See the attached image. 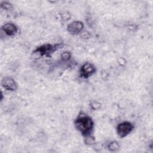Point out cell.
<instances>
[{"label": "cell", "mask_w": 153, "mask_h": 153, "mask_svg": "<svg viewBox=\"0 0 153 153\" xmlns=\"http://www.w3.org/2000/svg\"><path fill=\"white\" fill-rule=\"evenodd\" d=\"M61 57H62V59L63 60H67L68 59H70L71 57V54L70 53L68 52V51H65V52H63L62 55H61Z\"/></svg>", "instance_id": "cell-9"}, {"label": "cell", "mask_w": 153, "mask_h": 153, "mask_svg": "<svg viewBox=\"0 0 153 153\" xmlns=\"http://www.w3.org/2000/svg\"><path fill=\"white\" fill-rule=\"evenodd\" d=\"M84 27L82 22L79 21H74L71 23L68 26V30L72 34H76L79 33Z\"/></svg>", "instance_id": "cell-6"}, {"label": "cell", "mask_w": 153, "mask_h": 153, "mask_svg": "<svg viewBox=\"0 0 153 153\" xmlns=\"http://www.w3.org/2000/svg\"><path fill=\"white\" fill-rule=\"evenodd\" d=\"M2 29L4 32L9 36L14 35L17 32V28L16 26L11 23H7L5 24L2 26Z\"/></svg>", "instance_id": "cell-7"}, {"label": "cell", "mask_w": 153, "mask_h": 153, "mask_svg": "<svg viewBox=\"0 0 153 153\" xmlns=\"http://www.w3.org/2000/svg\"><path fill=\"white\" fill-rule=\"evenodd\" d=\"M119 148H120V146H119L118 143L115 141L110 143L109 145H108L109 150H110L111 151H115L118 150L119 149Z\"/></svg>", "instance_id": "cell-8"}, {"label": "cell", "mask_w": 153, "mask_h": 153, "mask_svg": "<svg viewBox=\"0 0 153 153\" xmlns=\"http://www.w3.org/2000/svg\"><path fill=\"white\" fill-rule=\"evenodd\" d=\"M59 45H51V44H45L38 47L34 52L39 53L41 55H48L52 52L54 51L57 48H58Z\"/></svg>", "instance_id": "cell-4"}, {"label": "cell", "mask_w": 153, "mask_h": 153, "mask_svg": "<svg viewBox=\"0 0 153 153\" xmlns=\"http://www.w3.org/2000/svg\"><path fill=\"white\" fill-rule=\"evenodd\" d=\"M133 125L128 121H124L118 124L117 127V132L121 137H124L128 134L133 129Z\"/></svg>", "instance_id": "cell-2"}, {"label": "cell", "mask_w": 153, "mask_h": 153, "mask_svg": "<svg viewBox=\"0 0 153 153\" xmlns=\"http://www.w3.org/2000/svg\"><path fill=\"white\" fill-rule=\"evenodd\" d=\"M2 87L9 91H15L17 89V84L16 81L10 77H5L2 80Z\"/></svg>", "instance_id": "cell-5"}, {"label": "cell", "mask_w": 153, "mask_h": 153, "mask_svg": "<svg viewBox=\"0 0 153 153\" xmlns=\"http://www.w3.org/2000/svg\"><path fill=\"white\" fill-rule=\"evenodd\" d=\"M96 72V68L94 66L89 63H85L81 66L80 69V76L81 77L87 78L91 76Z\"/></svg>", "instance_id": "cell-3"}, {"label": "cell", "mask_w": 153, "mask_h": 153, "mask_svg": "<svg viewBox=\"0 0 153 153\" xmlns=\"http://www.w3.org/2000/svg\"><path fill=\"white\" fill-rule=\"evenodd\" d=\"M76 128L84 136H90L94 126L92 119L87 115L81 114L78 115L75 121Z\"/></svg>", "instance_id": "cell-1"}]
</instances>
